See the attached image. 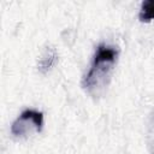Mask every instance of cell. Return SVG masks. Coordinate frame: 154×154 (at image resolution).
Wrapping results in <instances>:
<instances>
[{"label": "cell", "instance_id": "6da1fadb", "mask_svg": "<svg viewBox=\"0 0 154 154\" xmlns=\"http://www.w3.org/2000/svg\"><path fill=\"white\" fill-rule=\"evenodd\" d=\"M118 54L119 51L114 46L106 43L97 46L91 66L82 81V85L88 93H97L107 85L111 72L113 71V67L117 63Z\"/></svg>", "mask_w": 154, "mask_h": 154}, {"label": "cell", "instance_id": "7a4b0ae2", "mask_svg": "<svg viewBox=\"0 0 154 154\" xmlns=\"http://www.w3.org/2000/svg\"><path fill=\"white\" fill-rule=\"evenodd\" d=\"M43 126V113L35 109H25L12 123L11 132L16 137H28L32 132H40Z\"/></svg>", "mask_w": 154, "mask_h": 154}, {"label": "cell", "instance_id": "3957f363", "mask_svg": "<svg viewBox=\"0 0 154 154\" xmlns=\"http://www.w3.org/2000/svg\"><path fill=\"white\" fill-rule=\"evenodd\" d=\"M138 18L141 22L148 23L154 19V0H144L140 8Z\"/></svg>", "mask_w": 154, "mask_h": 154}]
</instances>
